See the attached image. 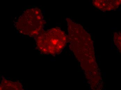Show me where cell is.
<instances>
[{
	"label": "cell",
	"mask_w": 121,
	"mask_h": 90,
	"mask_svg": "<svg viewBox=\"0 0 121 90\" xmlns=\"http://www.w3.org/2000/svg\"><path fill=\"white\" fill-rule=\"evenodd\" d=\"M68 42L69 47L80 63L88 82L93 90H102L101 73L96 61L94 47L89 33L81 25L69 18Z\"/></svg>",
	"instance_id": "6da1fadb"
},
{
	"label": "cell",
	"mask_w": 121,
	"mask_h": 90,
	"mask_svg": "<svg viewBox=\"0 0 121 90\" xmlns=\"http://www.w3.org/2000/svg\"><path fill=\"white\" fill-rule=\"evenodd\" d=\"M35 39L37 48L40 52L53 55L60 53L68 42L66 34L57 27L43 31Z\"/></svg>",
	"instance_id": "7a4b0ae2"
},
{
	"label": "cell",
	"mask_w": 121,
	"mask_h": 90,
	"mask_svg": "<svg viewBox=\"0 0 121 90\" xmlns=\"http://www.w3.org/2000/svg\"><path fill=\"white\" fill-rule=\"evenodd\" d=\"M94 6L103 11H111L118 8L121 4V0H93Z\"/></svg>",
	"instance_id": "277c9868"
},
{
	"label": "cell",
	"mask_w": 121,
	"mask_h": 90,
	"mask_svg": "<svg viewBox=\"0 0 121 90\" xmlns=\"http://www.w3.org/2000/svg\"><path fill=\"white\" fill-rule=\"evenodd\" d=\"M45 23L41 9L34 7L24 11L15 26L21 34L35 38L42 32Z\"/></svg>",
	"instance_id": "3957f363"
}]
</instances>
